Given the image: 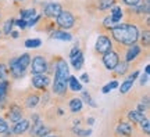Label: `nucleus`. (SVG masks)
I'll return each mask as SVG.
<instances>
[{
  "mask_svg": "<svg viewBox=\"0 0 150 137\" xmlns=\"http://www.w3.org/2000/svg\"><path fill=\"white\" fill-rule=\"evenodd\" d=\"M8 86H10V82L7 79L0 80V104H3L6 101V97L8 94Z\"/></svg>",
  "mask_w": 150,
  "mask_h": 137,
  "instance_id": "obj_20",
  "label": "nucleus"
},
{
  "mask_svg": "<svg viewBox=\"0 0 150 137\" xmlns=\"http://www.w3.org/2000/svg\"><path fill=\"white\" fill-rule=\"evenodd\" d=\"M14 25H17L20 29H25V28H27V20L18 18V20H16V21H14Z\"/></svg>",
  "mask_w": 150,
  "mask_h": 137,
  "instance_id": "obj_37",
  "label": "nucleus"
},
{
  "mask_svg": "<svg viewBox=\"0 0 150 137\" xmlns=\"http://www.w3.org/2000/svg\"><path fill=\"white\" fill-rule=\"evenodd\" d=\"M82 100L85 101L86 104L92 108H96V103L93 101V98L91 97V93L89 91H82Z\"/></svg>",
  "mask_w": 150,
  "mask_h": 137,
  "instance_id": "obj_31",
  "label": "nucleus"
},
{
  "mask_svg": "<svg viewBox=\"0 0 150 137\" xmlns=\"http://www.w3.org/2000/svg\"><path fill=\"white\" fill-rule=\"evenodd\" d=\"M67 80L61 79V78H59V76H54V82H53V87H52V90H53L54 94L57 96H64L65 93H67Z\"/></svg>",
  "mask_w": 150,
  "mask_h": 137,
  "instance_id": "obj_11",
  "label": "nucleus"
},
{
  "mask_svg": "<svg viewBox=\"0 0 150 137\" xmlns=\"http://www.w3.org/2000/svg\"><path fill=\"white\" fill-rule=\"evenodd\" d=\"M71 65H72V68L75 71H79L82 67H83V63H85V60H83V53H82V50H79L78 53L75 54L74 57H71Z\"/></svg>",
  "mask_w": 150,
  "mask_h": 137,
  "instance_id": "obj_16",
  "label": "nucleus"
},
{
  "mask_svg": "<svg viewBox=\"0 0 150 137\" xmlns=\"http://www.w3.org/2000/svg\"><path fill=\"white\" fill-rule=\"evenodd\" d=\"M16 1H25V0H16Z\"/></svg>",
  "mask_w": 150,
  "mask_h": 137,
  "instance_id": "obj_51",
  "label": "nucleus"
},
{
  "mask_svg": "<svg viewBox=\"0 0 150 137\" xmlns=\"http://www.w3.org/2000/svg\"><path fill=\"white\" fill-rule=\"evenodd\" d=\"M147 79H149V75H147V74L140 75V78H139V83H140V86H145L146 82H147Z\"/></svg>",
  "mask_w": 150,
  "mask_h": 137,
  "instance_id": "obj_41",
  "label": "nucleus"
},
{
  "mask_svg": "<svg viewBox=\"0 0 150 137\" xmlns=\"http://www.w3.org/2000/svg\"><path fill=\"white\" fill-rule=\"evenodd\" d=\"M81 82H83V83H89V75L88 74L81 75Z\"/></svg>",
  "mask_w": 150,
  "mask_h": 137,
  "instance_id": "obj_44",
  "label": "nucleus"
},
{
  "mask_svg": "<svg viewBox=\"0 0 150 137\" xmlns=\"http://www.w3.org/2000/svg\"><path fill=\"white\" fill-rule=\"evenodd\" d=\"M75 22H76V18L70 10H63L56 17V25L63 31H68L71 28H74Z\"/></svg>",
  "mask_w": 150,
  "mask_h": 137,
  "instance_id": "obj_2",
  "label": "nucleus"
},
{
  "mask_svg": "<svg viewBox=\"0 0 150 137\" xmlns=\"http://www.w3.org/2000/svg\"><path fill=\"white\" fill-rule=\"evenodd\" d=\"M139 76V71H134V72H131V75H128V80H135L136 78Z\"/></svg>",
  "mask_w": 150,
  "mask_h": 137,
  "instance_id": "obj_42",
  "label": "nucleus"
},
{
  "mask_svg": "<svg viewBox=\"0 0 150 137\" xmlns=\"http://www.w3.org/2000/svg\"><path fill=\"white\" fill-rule=\"evenodd\" d=\"M108 84H110V87H111V90H112V89H117L118 86H120V84H118V82H117V80H112V82H110V83H108Z\"/></svg>",
  "mask_w": 150,
  "mask_h": 137,
  "instance_id": "obj_46",
  "label": "nucleus"
},
{
  "mask_svg": "<svg viewBox=\"0 0 150 137\" xmlns=\"http://www.w3.org/2000/svg\"><path fill=\"white\" fill-rule=\"evenodd\" d=\"M111 40L117 43L121 47H128L132 44H136L140 36V29L136 24L131 22H118L114 27L110 28Z\"/></svg>",
  "mask_w": 150,
  "mask_h": 137,
  "instance_id": "obj_1",
  "label": "nucleus"
},
{
  "mask_svg": "<svg viewBox=\"0 0 150 137\" xmlns=\"http://www.w3.org/2000/svg\"><path fill=\"white\" fill-rule=\"evenodd\" d=\"M140 37V44H142V47L147 48L150 44V32H149V28H146L142 31V36Z\"/></svg>",
  "mask_w": 150,
  "mask_h": 137,
  "instance_id": "obj_27",
  "label": "nucleus"
},
{
  "mask_svg": "<svg viewBox=\"0 0 150 137\" xmlns=\"http://www.w3.org/2000/svg\"><path fill=\"white\" fill-rule=\"evenodd\" d=\"M147 110H149V107L145 105L143 103H142V104H139V105L136 107V111H139V112H145V111H147Z\"/></svg>",
  "mask_w": 150,
  "mask_h": 137,
  "instance_id": "obj_43",
  "label": "nucleus"
},
{
  "mask_svg": "<svg viewBox=\"0 0 150 137\" xmlns=\"http://www.w3.org/2000/svg\"><path fill=\"white\" fill-rule=\"evenodd\" d=\"M115 130H117V133L121 137H129V136H132L134 127L131 126V123H128V122H121Z\"/></svg>",
  "mask_w": 150,
  "mask_h": 137,
  "instance_id": "obj_13",
  "label": "nucleus"
},
{
  "mask_svg": "<svg viewBox=\"0 0 150 137\" xmlns=\"http://www.w3.org/2000/svg\"><path fill=\"white\" fill-rule=\"evenodd\" d=\"M112 48V40L108 35H100L95 44V51L99 54H104Z\"/></svg>",
  "mask_w": 150,
  "mask_h": 137,
  "instance_id": "obj_6",
  "label": "nucleus"
},
{
  "mask_svg": "<svg viewBox=\"0 0 150 137\" xmlns=\"http://www.w3.org/2000/svg\"><path fill=\"white\" fill-rule=\"evenodd\" d=\"M0 20H1V7H0Z\"/></svg>",
  "mask_w": 150,
  "mask_h": 137,
  "instance_id": "obj_50",
  "label": "nucleus"
},
{
  "mask_svg": "<svg viewBox=\"0 0 150 137\" xmlns=\"http://www.w3.org/2000/svg\"><path fill=\"white\" fill-rule=\"evenodd\" d=\"M102 63L104 65V68L107 69V71H112V69L115 68V65L120 63V54L115 51V50H110L107 53L102 54Z\"/></svg>",
  "mask_w": 150,
  "mask_h": 137,
  "instance_id": "obj_5",
  "label": "nucleus"
},
{
  "mask_svg": "<svg viewBox=\"0 0 150 137\" xmlns=\"http://www.w3.org/2000/svg\"><path fill=\"white\" fill-rule=\"evenodd\" d=\"M93 1H95V8L97 11H107L117 3V0H93Z\"/></svg>",
  "mask_w": 150,
  "mask_h": 137,
  "instance_id": "obj_15",
  "label": "nucleus"
},
{
  "mask_svg": "<svg viewBox=\"0 0 150 137\" xmlns=\"http://www.w3.org/2000/svg\"><path fill=\"white\" fill-rule=\"evenodd\" d=\"M67 86L70 87L71 91H81L82 90V83L75 76H71V75L68 78V80H67Z\"/></svg>",
  "mask_w": 150,
  "mask_h": 137,
  "instance_id": "obj_21",
  "label": "nucleus"
},
{
  "mask_svg": "<svg viewBox=\"0 0 150 137\" xmlns=\"http://www.w3.org/2000/svg\"><path fill=\"white\" fill-rule=\"evenodd\" d=\"M8 118H10V121L14 122V123L20 122L22 119V110L18 105H11L10 111H8Z\"/></svg>",
  "mask_w": 150,
  "mask_h": 137,
  "instance_id": "obj_18",
  "label": "nucleus"
},
{
  "mask_svg": "<svg viewBox=\"0 0 150 137\" xmlns=\"http://www.w3.org/2000/svg\"><path fill=\"white\" fill-rule=\"evenodd\" d=\"M149 72H150V67H149V65H146V67H145V74L149 75Z\"/></svg>",
  "mask_w": 150,
  "mask_h": 137,
  "instance_id": "obj_49",
  "label": "nucleus"
},
{
  "mask_svg": "<svg viewBox=\"0 0 150 137\" xmlns=\"http://www.w3.org/2000/svg\"><path fill=\"white\" fill-rule=\"evenodd\" d=\"M45 137H46V136H45ZM50 137H56V136H50Z\"/></svg>",
  "mask_w": 150,
  "mask_h": 137,
  "instance_id": "obj_52",
  "label": "nucleus"
},
{
  "mask_svg": "<svg viewBox=\"0 0 150 137\" xmlns=\"http://www.w3.org/2000/svg\"><path fill=\"white\" fill-rule=\"evenodd\" d=\"M25 47L28 48H38L42 46V39H39V37H35V39H27L25 40Z\"/></svg>",
  "mask_w": 150,
  "mask_h": 137,
  "instance_id": "obj_29",
  "label": "nucleus"
},
{
  "mask_svg": "<svg viewBox=\"0 0 150 137\" xmlns=\"http://www.w3.org/2000/svg\"><path fill=\"white\" fill-rule=\"evenodd\" d=\"M114 25H115V24H114V22L111 21V18H110V15L106 17V18L103 20V27H104V28H107V29H110V28L114 27Z\"/></svg>",
  "mask_w": 150,
  "mask_h": 137,
  "instance_id": "obj_38",
  "label": "nucleus"
},
{
  "mask_svg": "<svg viewBox=\"0 0 150 137\" xmlns=\"http://www.w3.org/2000/svg\"><path fill=\"white\" fill-rule=\"evenodd\" d=\"M110 10H111V13H110V18H111V21L114 22V24H118V22H121V20H122V17H124L122 8H121L120 6L114 4L111 8H110Z\"/></svg>",
  "mask_w": 150,
  "mask_h": 137,
  "instance_id": "obj_17",
  "label": "nucleus"
},
{
  "mask_svg": "<svg viewBox=\"0 0 150 137\" xmlns=\"http://www.w3.org/2000/svg\"><path fill=\"white\" fill-rule=\"evenodd\" d=\"M128 118H129V121H132L134 123H140V122L145 119L146 116L143 115V112H139V111H131L128 114Z\"/></svg>",
  "mask_w": 150,
  "mask_h": 137,
  "instance_id": "obj_25",
  "label": "nucleus"
},
{
  "mask_svg": "<svg viewBox=\"0 0 150 137\" xmlns=\"http://www.w3.org/2000/svg\"><path fill=\"white\" fill-rule=\"evenodd\" d=\"M7 130H8V125H7V122H6L3 118H0V134H4Z\"/></svg>",
  "mask_w": 150,
  "mask_h": 137,
  "instance_id": "obj_36",
  "label": "nucleus"
},
{
  "mask_svg": "<svg viewBox=\"0 0 150 137\" xmlns=\"http://www.w3.org/2000/svg\"><path fill=\"white\" fill-rule=\"evenodd\" d=\"M63 10H64L63 6L60 4V3H54V1L46 3V4L43 6V14H45L46 18H56Z\"/></svg>",
  "mask_w": 150,
  "mask_h": 137,
  "instance_id": "obj_8",
  "label": "nucleus"
},
{
  "mask_svg": "<svg viewBox=\"0 0 150 137\" xmlns=\"http://www.w3.org/2000/svg\"><path fill=\"white\" fill-rule=\"evenodd\" d=\"M7 76H8V68L4 63L0 61V80L7 79Z\"/></svg>",
  "mask_w": 150,
  "mask_h": 137,
  "instance_id": "obj_33",
  "label": "nucleus"
},
{
  "mask_svg": "<svg viewBox=\"0 0 150 137\" xmlns=\"http://www.w3.org/2000/svg\"><path fill=\"white\" fill-rule=\"evenodd\" d=\"M50 133V129L49 127H45V126H42L39 130H38V133H36V136H39V137H45L46 134H49Z\"/></svg>",
  "mask_w": 150,
  "mask_h": 137,
  "instance_id": "obj_39",
  "label": "nucleus"
},
{
  "mask_svg": "<svg viewBox=\"0 0 150 137\" xmlns=\"http://www.w3.org/2000/svg\"><path fill=\"white\" fill-rule=\"evenodd\" d=\"M52 39H56V40H61V42H70L72 39V35H71L68 31H63V29H56V31L50 35Z\"/></svg>",
  "mask_w": 150,
  "mask_h": 137,
  "instance_id": "obj_14",
  "label": "nucleus"
},
{
  "mask_svg": "<svg viewBox=\"0 0 150 137\" xmlns=\"http://www.w3.org/2000/svg\"><path fill=\"white\" fill-rule=\"evenodd\" d=\"M110 91H111V87H110V84H106V86H104V87H103L102 89V93L103 94H107V93H110Z\"/></svg>",
  "mask_w": 150,
  "mask_h": 137,
  "instance_id": "obj_45",
  "label": "nucleus"
},
{
  "mask_svg": "<svg viewBox=\"0 0 150 137\" xmlns=\"http://www.w3.org/2000/svg\"><path fill=\"white\" fill-rule=\"evenodd\" d=\"M72 130L78 137H88L92 134V129H79V127H76V129H72Z\"/></svg>",
  "mask_w": 150,
  "mask_h": 137,
  "instance_id": "obj_32",
  "label": "nucleus"
},
{
  "mask_svg": "<svg viewBox=\"0 0 150 137\" xmlns=\"http://www.w3.org/2000/svg\"><path fill=\"white\" fill-rule=\"evenodd\" d=\"M14 21H16V18H7L4 21V25H3V35L6 36H10L11 31H13V27H14Z\"/></svg>",
  "mask_w": 150,
  "mask_h": 137,
  "instance_id": "obj_26",
  "label": "nucleus"
},
{
  "mask_svg": "<svg viewBox=\"0 0 150 137\" xmlns=\"http://www.w3.org/2000/svg\"><path fill=\"white\" fill-rule=\"evenodd\" d=\"M10 36L13 37V39H18V37H20V32H17V31H11Z\"/></svg>",
  "mask_w": 150,
  "mask_h": 137,
  "instance_id": "obj_47",
  "label": "nucleus"
},
{
  "mask_svg": "<svg viewBox=\"0 0 150 137\" xmlns=\"http://www.w3.org/2000/svg\"><path fill=\"white\" fill-rule=\"evenodd\" d=\"M68 108H70L71 112H81L82 111V100L81 98H72V100L68 103Z\"/></svg>",
  "mask_w": 150,
  "mask_h": 137,
  "instance_id": "obj_24",
  "label": "nucleus"
},
{
  "mask_svg": "<svg viewBox=\"0 0 150 137\" xmlns=\"http://www.w3.org/2000/svg\"><path fill=\"white\" fill-rule=\"evenodd\" d=\"M17 63H18V65H20L24 71H27V68L29 67V64H31V56L28 53L21 54L20 57H17Z\"/></svg>",
  "mask_w": 150,
  "mask_h": 137,
  "instance_id": "obj_23",
  "label": "nucleus"
},
{
  "mask_svg": "<svg viewBox=\"0 0 150 137\" xmlns=\"http://www.w3.org/2000/svg\"><path fill=\"white\" fill-rule=\"evenodd\" d=\"M128 69H129V64L127 61H121L120 60V63L115 65V68L112 69L114 71V76H122V75L128 72Z\"/></svg>",
  "mask_w": 150,
  "mask_h": 137,
  "instance_id": "obj_19",
  "label": "nucleus"
},
{
  "mask_svg": "<svg viewBox=\"0 0 150 137\" xmlns=\"http://www.w3.org/2000/svg\"><path fill=\"white\" fill-rule=\"evenodd\" d=\"M29 126H31V122L28 121V119H24V118H22L21 121L17 122L16 125H14V127H13V133H14V134H17V136L24 134V133L29 129Z\"/></svg>",
  "mask_w": 150,
  "mask_h": 137,
  "instance_id": "obj_12",
  "label": "nucleus"
},
{
  "mask_svg": "<svg viewBox=\"0 0 150 137\" xmlns=\"http://www.w3.org/2000/svg\"><path fill=\"white\" fill-rule=\"evenodd\" d=\"M50 78L46 74H39L32 76V86L38 90H46L50 86Z\"/></svg>",
  "mask_w": 150,
  "mask_h": 137,
  "instance_id": "obj_9",
  "label": "nucleus"
},
{
  "mask_svg": "<svg viewBox=\"0 0 150 137\" xmlns=\"http://www.w3.org/2000/svg\"><path fill=\"white\" fill-rule=\"evenodd\" d=\"M140 127H142V130H143L146 134H149V132H150V121H149V118H145L143 121L140 122Z\"/></svg>",
  "mask_w": 150,
  "mask_h": 137,
  "instance_id": "obj_35",
  "label": "nucleus"
},
{
  "mask_svg": "<svg viewBox=\"0 0 150 137\" xmlns=\"http://www.w3.org/2000/svg\"><path fill=\"white\" fill-rule=\"evenodd\" d=\"M121 1L128 7H135V6H138L140 3V0H121Z\"/></svg>",
  "mask_w": 150,
  "mask_h": 137,
  "instance_id": "obj_40",
  "label": "nucleus"
},
{
  "mask_svg": "<svg viewBox=\"0 0 150 137\" xmlns=\"http://www.w3.org/2000/svg\"><path fill=\"white\" fill-rule=\"evenodd\" d=\"M39 100H40V97L39 94H28L25 97V107L27 108H35V107L39 104Z\"/></svg>",
  "mask_w": 150,
  "mask_h": 137,
  "instance_id": "obj_22",
  "label": "nucleus"
},
{
  "mask_svg": "<svg viewBox=\"0 0 150 137\" xmlns=\"http://www.w3.org/2000/svg\"><path fill=\"white\" fill-rule=\"evenodd\" d=\"M132 86H134V80H125V82H122V84L120 86V93L121 94H127L129 90L132 89Z\"/></svg>",
  "mask_w": 150,
  "mask_h": 137,
  "instance_id": "obj_30",
  "label": "nucleus"
},
{
  "mask_svg": "<svg viewBox=\"0 0 150 137\" xmlns=\"http://www.w3.org/2000/svg\"><path fill=\"white\" fill-rule=\"evenodd\" d=\"M33 15H36V8H33V7H31V8H25V10H21L20 11V18H22V20H29V18H32Z\"/></svg>",
  "mask_w": 150,
  "mask_h": 137,
  "instance_id": "obj_28",
  "label": "nucleus"
},
{
  "mask_svg": "<svg viewBox=\"0 0 150 137\" xmlns=\"http://www.w3.org/2000/svg\"><path fill=\"white\" fill-rule=\"evenodd\" d=\"M40 18H42V15L40 14H38V15H33L32 18H29L27 21V28H32V27H35L38 22L40 21Z\"/></svg>",
  "mask_w": 150,
  "mask_h": 137,
  "instance_id": "obj_34",
  "label": "nucleus"
},
{
  "mask_svg": "<svg viewBox=\"0 0 150 137\" xmlns=\"http://www.w3.org/2000/svg\"><path fill=\"white\" fill-rule=\"evenodd\" d=\"M142 56V47L138 46V44H132V46H128L127 50H125V56H124V61H127L128 64L135 63L138 58Z\"/></svg>",
  "mask_w": 150,
  "mask_h": 137,
  "instance_id": "obj_7",
  "label": "nucleus"
},
{
  "mask_svg": "<svg viewBox=\"0 0 150 137\" xmlns=\"http://www.w3.org/2000/svg\"><path fill=\"white\" fill-rule=\"evenodd\" d=\"M31 72L33 75H39V74H46L49 71V63L45 56H35L33 58H31Z\"/></svg>",
  "mask_w": 150,
  "mask_h": 137,
  "instance_id": "obj_3",
  "label": "nucleus"
},
{
  "mask_svg": "<svg viewBox=\"0 0 150 137\" xmlns=\"http://www.w3.org/2000/svg\"><path fill=\"white\" fill-rule=\"evenodd\" d=\"M54 76H59L61 79L68 80L70 78V69H68V64L65 63L64 58L57 57L54 61Z\"/></svg>",
  "mask_w": 150,
  "mask_h": 137,
  "instance_id": "obj_4",
  "label": "nucleus"
},
{
  "mask_svg": "<svg viewBox=\"0 0 150 137\" xmlns=\"http://www.w3.org/2000/svg\"><path fill=\"white\" fill-rule=\"evenodd\" d=\"M8 72H10V75L13 76V79H21V78L25 76V71L18 65L17 57L10 58V61H8Z\"/></svg>",
  "mask_w": 150,
  "mask_h": 137,
  "instance_id": "obj_10",
  "label": "nucleus"
},
{
  "mask_svg": "<svg viewBox=\"0 0 150 137\" xmlns=\"http://www.w3.org/2000/svg\"><path fill=\"white\" fill-rule=\"evenodd\" d=\"M88 123H89V125H93V123H95V118H89V119H88Z\"/></svg>",
  "mask_w": 150,
  "mask_h": 137,
  "instance_id": "obj_48",
  "label": "nucleus"
}]
</instances>
